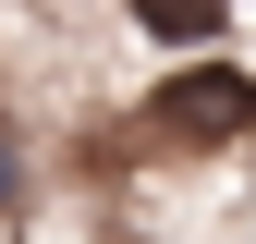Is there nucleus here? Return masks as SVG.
<instances>
[{
  "instance_id": "obj_2",
  "label": "nucleus",
  "mask_w": 256,
  "mask_h": 244,
  "mask_svg": "<svg viewBox=\"0 0 256 244\" xmlns=\"http://www.w3.org/2000/svg\"><path fill=\"white\" fill-rule=\"evenodd\" d=\"M232 12H244V0H134V37L171 49V61H196V49L232 37Z\"/></svg>"
},
{
  "instance_id": "obj_1",
  "label": "nucleus",
  "mask_w": 256,
  "mask_h": 244,
  "mask_svg": "<svg viewBox=\"0 0 256 244\" xmlns=\"http://www.w3.org/2000/svg\"><path fill=\"white\" fill-rule=\"evenodd\" d=\"M134 122L171 146V159H232V146L256 134V61H232V49L171 61V74L134 98Z\"/></svg>"
},
{
  "instance_id": "obj_3",
  "label": "nucleus",
  "mask_w": 256,
  "mask_h": 244,
  "mask_svg": "<svg viewBox=\"0 0 256 244\" xmlns=\"http://www.w3.org/2000/svg\"><path fill=\"white\" fill-rule=\"evenodd\" d=\"M12 208H24V146L0 134V220H12Z\"/></svg>"
}]
</instances>
